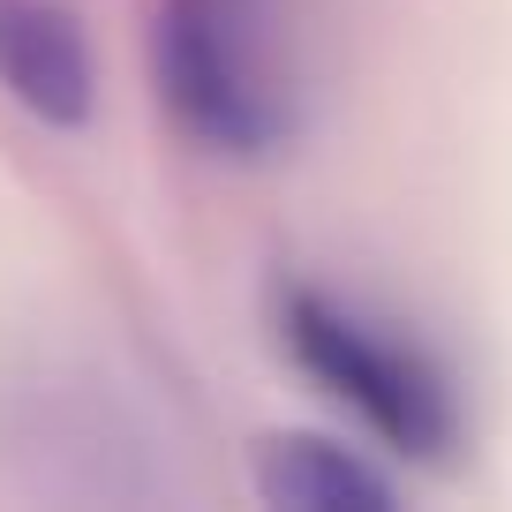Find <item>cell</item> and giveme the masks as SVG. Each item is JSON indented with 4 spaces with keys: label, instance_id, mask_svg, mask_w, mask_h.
Returning <instances> with one entry per match:
<instances>
[{
    "label": "cell",
    "instance_id": "obj_3",
    "mask_svg": "<svg viewBox=\"0 0 512 512\" xmlns=\"http://www.w3.org/2000/svg\"><path fill=\"white\" fill-rule=\"evenodd\" d=\"M0 91L46 128H83L98 113L91 31L68 0H0Z\"/></svg>",
    "mask_w": 512,
    "mask_h": 512
},
{
    "label": "cell",
    "instance_id": "obj_2",
    "mask_svg": "<svg viewBox=\"0 0 512 512\" xmlns=\"http://www.w3.org/2000/svg\"><path fill=\"white\" fill-rule=\"evenodd\" d=\"M151 76L174 128L219 159H264L294 128V76L272 0H159Z\"/></svg>",
    "mask_w": 512,
    "mask_h": 512
},
{
    "label": "cell",
    "instance_id": "obj_1",
    "mask_svg": "<svg viewBox=\"0 0 512 512\" xmlns=\"http://www.w3.org/2000/svg\"><path fill=\"white\" fill-rule=\"evenodd\" d=\"M272 332L279 354L317 384L332 407H347L384 452L422 467H445L467 437L460 384L430 347L400 339L392 324L362 317L354 302L309 287V279H279L272 287Z\"/></svg>",
    "mask_w": 512,
    "mask_h": 512
},
{
    "label": "cell",
    "instance_id": "obj_4",
    "mask_svg": "<svg viewBox=\"0 0 512 512\" xmlns=\"http://www.w3.org/2000/svg\"><path fill=\"white\" fill-rule=\"evenodd\" d=\"M256 497L279 512H392L400 490L347 452L339 437H317V430H272L256 437Z\"/></svg>",
    "mask_w": 512,
    "mask_h": 512
}]
</instances>
